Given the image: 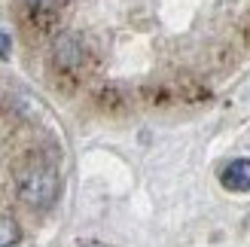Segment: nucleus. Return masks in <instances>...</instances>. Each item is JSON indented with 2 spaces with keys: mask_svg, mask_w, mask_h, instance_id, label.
<instances>
[{
  "mask_svg": "<svg viewBox=\"0 0 250 247\" xmlns=\"http://www.w3.org/2000/svg\"><path fill=\"white\" fill-rule=\"evenodd\" d=\"M85 58V46L77 34H64L55 43V64L58 67H80Z\"/></svg>",
  "mask_w": 250,
  "mask_h": 247,
  "instance_id": "nucleus-2",
  "label": "nucleus"
},
{
  "mask_svg": "<svg viewBox=\"0 0 250 247\" xmlns=\"http://www.w3.org/2000/svg\"><path fill=\"white\" fill-rule=\"evenodd\" d=\"M21 238V232H19V223L12 217H0V247H12Z\"/></svg>",
  "mask_w": 250,
  "mask_h": 247,
  "instance_id": "nucleus-5",
  "label": "nucleus"
},
{
  "mask_svg": "<svg viewBox=\"0 0 250 247\" xmlns=\"http://www.w3.org/2000/svg\"><path fill=\"white\" fill-rule=\"evenodd\" d=\"M9 52H12V37H9L3 28H0V61H6Z\"/></svg>",
  "mask_w": 250,
  "mask_h": 247,
  "instance_id": "nucleus-6",
  "label": "nucleus"
},
{
  "mask_svg": "<svg viewBox=\"0 0 250 247\" xmlns=\"http://www.w3.org/2000/svg\"><path fill=\"white\" fill-rule=\"evenodd\" d=\"M24 6H28V12L34 19H55L58 16V6H61V0H24Z\"/></svg>",
  "mask_w": 250,
  "mask_h": 247,
  "instance_id": "nucleus-4",
  "label": "nucleus"
},
{
  "mask_svg": "<svg viewBox=\"0 0 250 247\" xmlns=\"http://www.w3.org/2000/svg\"><path fill=\"white\" fill-rule=\"evenodd\" d=\"M61 192L58 171L49 165H34L19 177V199L31 207H52Z\"/></svg>",
  "mask_w": 250,
  "mask_h": 247,
  "instance_id": "nucleus-1",
  "label": "nucleus"
},
{
  "mask_svg": "<svg viewBox=\"0 0 250 247\" xmlns=\"http://www.w3.org/2000/svg\"><path fill=\"white\" fill-rule=\"evenodd\" d=\"M223 186L232 189V192H247L250 189V159H235V162H229L226 168H223Z\"/></svg>",
  "mask_w": 250,
  "mask_h": 247,
  "instance_id": "nucleus-3",
  "label": "nucleus"
}]
</instances>
